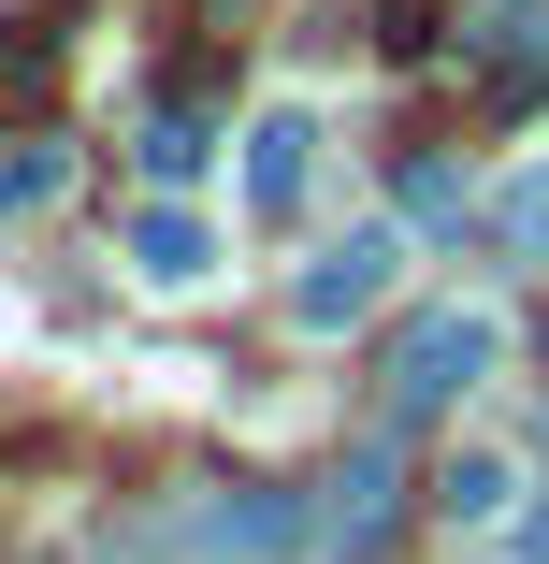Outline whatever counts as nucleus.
Masks as SVG:
<instances>
[{"label":"nucleus","mask_w":549,"mask_h":564,"mask_svg":"<svg viewBox=\"0 0 549 564\" xmlns=\"http://www.w3.org/2000/svg\"><path fill=\"white\" fill-rule=\"evenodd\" d=\"M492 348H506V333H492L477 304H449V318H419L405 348H391V420H433V405H463V391L492 377Z\"/></svg>","instance_id":"f257e3e1"},{"label":"nucleus","mask_w":549,"mask_h":564,"mask_svg":"<svg viewBox=\"0 0 549 564\" xmlns=\"http://www.w3.org/2000/svg\"><path fill=\"white\" fill-rule=\"evenodd\" d=\"M376 290H391V232H348L333 261H318V275L289 290V318H304V333H333V318H362Z\"/></svg>","instance_id":"f03ea898"},{"label":"nucleus","mask_w":549,"mask_h":564,"mask_svg":"<svg viewBox=\"0 0 549 564\" xmlns=\"http://www.w3.org/2000/svg\"><path fill=\"white\" fill-rule=\"evenodd\" d=\"M304 174H318V117H289V101H275V117L246 131V203H261V217H289V203H304Z\"/></svg>","instance_id":"7ed1b4c3"},{"label":"nucleus","mask_w":549,"mask_h":564,"mask_svg":"<svg viewBox=\"0 0 549 564\" xmlns=\"http://www.w3.org/2000/svg\"><path fill=\"white\" fill-rule=\"evenodd\" d=\"M318 535H333V550H376V535H391V448H348V464H333Z\"/></svg>","instance_id":"20e7f679"},{"label":"nucleus","mask_w":549,"mask_h":564,"mask_svg":"<svg viewBox=\"0 0 549 564\" xmlns=\"http://www.w3.org/2000/svg\"><path fill=\"white\" fill-rule=\"evenodd\" d=\"M506 448H449V478H433V521H506Z\"/></svg>","instance_id":"39448f33"},{"label":"nucleus","mask_w":549,"mask_h":564,"mask_svg":"<svg viewBox=\"0 0 549 564\" xmlns=\"http://www.w3.org/2000/svg\"><path fill=\"white\" fill-rule=\"evenodd\" d=\"M131 261H145L160 290H174V275H202V217H174V203H145V217H131Z\"/></svg>","instance_id":"423d86ee"},{"label":"nucleus","mask_w":549,"mask_h":564,"mask_svg":"<svg viewBox=\"0 0 549 564\" xmlns=\"http://www.w3.org/2000/svg\"><path fill=\"white\" fill-rule=\"evenodd\" d=\"M58 30H73V15H30L15 44H0V87H15V101H44V87H58Z\"/></svg>","instance_id":"0eeeda50"},{"label":"nucleus","mask_w":549,"mask_h":564,"mask_svg":"<svg viewBox=\"0 0 549 564\" xmlns=\"http://www.w3.org/2000/svg\"><path fill=\"white\" fill-rule=\"evenodd\" d=\"M202 160H217V131H202V117H160V131H145V174H160V188H188Z\"/></svg>","instance_id":"6e6552de"},{"label":"nucleus","mask_w":549,"mask_h":564,"mask_svg":"<svg viewBox=\"0 0 549 564\" xmlns=\"http://www.w3.org/2000/svg\"><path fill=\"white\" fill-rule=\"evenodd\" d=\"M405 217H433V232H449V217H463V174H449V160H419V174H405Z\"/></svg>","instance_id":"1a4fd4ad"},{"label":"nucleus","mask_w":549,"mask_h":564,"mask_svg":"<svg viewBox=\"0 0 549 564\" xmlns=\"http://www.w3.org/2000/svg\"><path fill=\"white\" fill-rule=\"evenodd\" d=\"M44 188H58V145H30V160H0V217H30Z\"/></svg>","instance_id":"9d476101"},{"label":"nucleus","mask_w":549,"mask_h":564,"mask_svg":"<svg viewBox=\"0 0 549 564\" xmlns=\"http://www.w3.org/2000/svg\"><path fill=\"white\" fill-rule=\"evenodd\" d=\"M217 535H246V550H275V535H289V507H275V492H232V507H217Z\"/></svg>","instance_id":"9b49d317"},{"label":"nucleus","mask_w":549,"mask_h":564,"mask_svg":"<svg viewBox=\"0 0 549 564\" xmlns=\"http://www.w3.org/2000/svg\"><path fill=\"white\" fill-rule=\"evenodd\" d=\"M433 30H449V0H391V58H433Z\"/></svg>","instance_id":"f8f14e48"},{"label":"nucleus","mask_w":549,"mask_h":564,"mask_svg":"<svg viewBox=\"0 0 549 564\" xmlns=\"http://www.w3.org/2000/svg\"><path fill=\"white\" fill-rule=\"evenodd\" d=\"M506 232H520V247H549V174H520V188H506Z\"/></svg>","instance_id":"ddd939ff"},{"label":"nucleus","mask_w":549,"mask_h":564,"mask_svg":"<svg viewBox=\"0 0 549 564\" xmlns=\"http://www.w3.org/2000/svg\"><path fill=\"white\" fill-rule=\"evenodd\" d=\"M520 550H535V564H549V507H535V521H520Z\"/></svg>","instance_id":"4468645a"}]
</instances>
